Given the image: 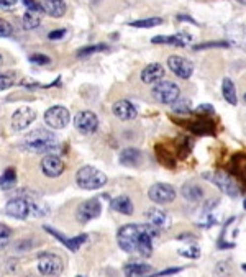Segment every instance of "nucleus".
<instances>
[{"label": "nucleus", "mask_w": 246, "mask_h": 277, "mask_svg": "<svg viewBox=\"0 0 246 277\" xmlns=\"http://www.w3.org/2000/svg\"><path fill=\"white\" fill-rule=\"evenodd\" d=\"M5 213L12 218L17 220H27L30 215V205L28 200L23 197H17L8 200L7 205H5Z\"/></svg>", "instance_id": "nucleus-14"}, {"label": "nucleus", "mask_w": 246, "mask_h": 277, "mask_svg": "<svg viewBox=\"0 0 246 277\" xmlns=\"http://www.w3.org/2000/svg\"><path fill=\"white\" fill-rule=\"evenodd\" d=\"M181 194L187 202H199L204 198V187L199 182L189 181L181 187Z\"/></svg>", "instance_id": "nucleus-22"}, {"label": "nucleus", "mask_w": 246, "mask_h": 277, "mask_svg": "<svg viewBox=\"0 0 246 277\" xmlns=\"http://www.w3.org/2000/svg\"><path fill=\"white\" fill-rule=\"evenodd\" d=\"M13 33L12 23L7 22L5 18H0V38H8Z\"/></svg>", "instance_id": "nucleus-37"}, {"label": "nucleus", "mask_w": 246, "mask_h": 277, "mask_svg": "<svg viewBox=\"0 0 246 277\" xmlns=\"http://www.w3.org/2000/svg\"><path fill=\"white\" fill-rule=\"evenodd\" d=\"M194 112H196V115H199V117H210L215 114V109H213V105H210V104H202V105H199Z\"/></svg>", "instance_id": "nucleus-39"}, {"label": "nucleus", "mask_w": 246, "mask_h": 277, "mask_svg": "<svg viewBox=\"0 0 246 277\" xmlns=\"http://www.w3.org/2000/svg\"><path fill=\"white\" fill-rule=\"evenodd\" d=\"M145 217L148 218L151 227H155L156 230H166L171 227V218H169V215L161 208H156V207L148 208L145 212Z\"/></svg>", "instance_id": "nucleus-16"}, {"label": "nucleus", "mask_w": 246, "mask_h": 277, "mask_svg": "<svg viewBox=\"0 0 246 277\" xmlns=\"http://www.w3.org/2000/svg\"><path fill=\"white\" fill-rule=\"evenodd\" d=\"M107 49H109V46H107V44H92V46H87V48L79 49L78 56H79V58H85V56L100 53V51H107Z\"/></svg>", "instance_id": "nucleus-33"}, {"label": "nucleus", "mask_w": 246, "mask_h": 277, "mask_svg": "<svg viewBox=\"0 0 246 277\" xmlns=\"http://www.w3.org/2000/svg\"><path fill=\"white\" fill-rule=\"evenodd\" d=\"M153 273H155L153 266L146 263H128L123 268L125 277H151Z\"/></svg>", "instance_id": "nucleus-20"}, {"label": "nucleus", "mask_w": 246, "mask_h": 277, "mask_svg": "<svg viewBox=\"0 0 246 277\" xmlns=\"http://www.w3.org/2000/svg\"><path fill=\"white\" fill-rule=\"evenodd\" d=\"M151 225H140V223H128L123 225L117 233V241H119V246L125 251V253H136L138 248V241H140L141 235L150 228Z\"/></svg>", "instance_id": "nucleus-2"}, {"label": "nucleus", "mask_w": 246, "mask_h": 277, "mask_svg": "<svg viewBox=\"0 0 246 277\" xmlns=\"http://www.w3.org/2000/svg\"><path fill=\"white\" fill-rule=\"evenodd\" d=\"M222 94H223V99L227 100L230 105H237L238 104L237 89H235L233 80L230 78H225L223 82H222Z\"/></svg>", "instance_id": "nucleus-26"}, {"label": "nucleus", "mask_w": 246, "mask_h": 277, "mask_svg": "<svg viewBox=\"0 0 246 277\" xmlns=\"http://www.w3.org/2000/svg\"><path fill=\"white\" fill-rule=\"evenodd\" d=\"M18 0H0V7H12Z\"/></svg>", "instance_id": "nucleus-45"}, {"label": "nucleus", "mask_w": 246, "mask_h": 277, "mask_svg": "<svg viewBox=\"0 0 246 277\" xmlns=\"http://www.w3.org/2000/svg\"><path fill=\"white\" fill-rule=\"evenodd\" d=\"M74 125L82 135H92V133H95L97 128H99V117L90 110H82L76 115Z\"/></svg>", "instance_id": "nucleus-10"}, {"label": "nucleus", "mask_w": 246, "mask_h": 277, "mask_svg": "<svg viewBox=\"0 0 246 277\" xmlns=\"http://www.w3.org/2000/svg\"><path fill=\"white\" fill-rule=\"evenodd\" d=\"M153 97H155L156 102L164 105H172L179 97H181V89H179L177 84H174L171 80H161L155 84L151 90Z\"/></svg>", "instance_id": "nucleus-5"}, {"label": "nucleus", "mask_w": 246, "mask_h": 277, "mask_svg": "<svg viewBox=\"0 0 246 277\" xmlns=\"http://www.w3.org/2000/svg\"><path fill=\"white\" fill-rule=\"evenodd\" d=\"M167 68L181 79H189L194 74V64L182 56H169Z\"/></svg>", "instance_id": "nucleus-13"}, {"label": "nucleus", "mask_w": 246, "mask_h": 277, "mask_svg": "<svg viewBox=\"0 0 246 277\" xmlns=\"http://www.w3.org/2000/svg\"><path fill=\"white\" fill-rule=\"evenodd\" d=\"M204 179H207L208 182H212L213 186H217L223 194H227L228 197H238L240 196V187L238 184L233 181L232 176H228L223 171H215V172H204Z\"/></svg>", "instance_id": "nucleus-4"}, {"label": "nucleus", "mask_w": 246, "mask_h": 277, "mask_svg": "<svg viewBox=\"0 0 246 277\" xmlns=\"http://www.w3.org/2000/svg\"><path fill=\"white\" fill-rule=\"evenodd\" d=\"M112 210H115V212H119L122 215H133L135 212V207H133V202L131 198L128 196H119L112 200L110 203Z\"/></svg>", "instance_id": "nucleus-23"}, {"label": "nucleus", "mask_w": 246, "mask_h": 277, "mask_svg": "<svg viewBox=\"0 0 246 277\" xmlns=\"http://www.w3.org/2000/svg\"><path fill=\"white\" fill-rule=\"evenodd\" d=\"M243 100H245V104H246V94L243 95Z\"/></svg>", "instance_id": "nucleus-49"}, {"label": "nucleus", "mask_w": 246, "mask_h": 277, "mask_svg": "<svg viewBox=\"0 0 246 277\" xmlns=\"http://www.w3.org/2000/svg\"><path fill=\"white\" fill-rule=\"evenodd\" d=\"M13 84H15V80H13L12 76H8V74H2V73H0V92L10 89V87H12Z\"/></svg>", "instance_id": "nucleus-41"}, {"label": "nucleus", "mask_w": 246, "mask_h": 277, "mask_svg": "<svg viewBox=\"0 0 246 277\" xmlns=\"http://www.w3.org/2000/svg\"><path fill=\"white\" fill-rule=\"evenodd\" d=\"M44 121L46 125L53 130H63L69 125L71 121V114L69 110L63 105H54L44 112Z\"/></svg>", "instance_id": "nucleus-7"}, {"label": "nucleus", "mask_w": 246, "mask_h": 277, "mask_svg": "<svg viewBox=\"0 0 246 277\" xmlns=\"http://www.w3.org/2000/svg\"><path fill=\"white\" fill-rule=\"evenodd\" d=\"M242 269H243V271H245V273H246V264H243V266H242Z\"/></svg>", "instance_id": "nucleus-47"}, {"label": "nucleus", "mask_w": 246, "mask_h": 277, "mask_svg": "<svg viewBox=\"0 0 246 277\" xmlns=\"http://www.w3.org/2000/svg\"><path fill=\"white\" fill-rule=\"evenodd\" d=\"M59 141L53 131L44 130V128H37V130L30 131L25 136V150L30 153H37V155H51L53 151L58 150Z\"/></svg>", "instance_id": "nucleus-1"}, {"label": "nucleus", "mask_w": 246, "mask_h": 277, "mask_svg": "<svg viewBox=\"0 0 246 277\" xmlns=\"http://www.w3.org/2000/svg\"><path fill=\"white\" fill-rule=\"evenodd\" d=\"M228 46H230L228 41H213V43L197 44V46H194V49L199 51V49H207V48H228Z\"/></svg>", "instance_id": "nucleus-38"}, {"label": "nucleus", "mask_w": 246, "mask_h": 277, "mask_svg": "<svg viewBox=\"0 0 246 277\" xmlns=\"http://www.w3.org/2000/svg\"><path fill=\"white\" fill-rule=\"evenodd\" d=\"M107 182L109 179L105 174L92 166H84L76 172V184L82 191H99Z\"/></svg>", "instance_id": "nucleus-3"}, {"label": "nucleus", "mask_w": 246, "mask_h": 277, "mask_svg": "<svg viewBox=\"0 0 246 277\" xmlns=\"http://www.w3.org/2000/svg\"><path fill=\"white\" fill-rule=\"evenodd\" d=\"M184 268H171V269H166V271H163V273H153L151 277H164V276H172V274H177V273H181Z\"/></svg>", "instance_id": "nucleus-44"}, {"label": "nucleus", "mask_w": 246, "mask_h": 277, "mask_svg": "<svg viewBox=\"0 0 246 277\" xmlns=\"http://www.w3.org/2000/svg\"><path fill=\"white\" fill-rule=\"evenodd\" d=\"M163 23V18L160 17H153V18H143V20H136V22H131L128 23L130 27H135V28H155L158 25Z\"/></svg>", "instance_id": "nucleus-30"}, {"label": "nucleus", "mask_w": 246, "mask_h": 277, "mask_svg": "<svg viewBox=\"0 0 246 277\" xmlns=\"http://www.w3.org/2000/svg\"><path fill=\"white\" fill-rule=\"evenodd\" d=\"M164 78V68L160 63H151L148 64L145 69L141 71V80L145 84H158Z\"/></svg>", "instance_id": "nucleus-19"}, {"label": "nucleus", "mask_w": 246, "mask_h": 277, "mask_svg": "<svg viewBox=\"0 0 246 277\" xmlns=\"http://www.w3.org/2000/svg\"><path fill=\"white\" fill-rule=\"evenodd\" d=\"M230 166H232V171L235 172V176H238L243 182H246V155H243V153L235 155L232 162H230Z\"/></svg>", "instance_id": "nucleus-24"}, {"label": "nucleus", "mask_w": 246, "mask_h": 277, "mask_svg": "<svg viewBox=\"0 0 246 277\" xmlns=\"http://www.w3.org/2000/svg\"><path fill=\"white\" fill-rule=\"evenodd\" d=\"M176 196H177L176 189H174L171 184H166V182L153 184L150 187V191H148V197L158 205H166V203L174 202Z\"/></svg>", "instance_id": "nucleus-8"}, {"label": "nucleus", "mask_w": 246, "mask_h": 277, "mask_svg": "<svg viewBox=\"0 0 246 277\" xmlns=\"http://www.w3.org/2000/svg\"><path fill=\"white\" fill-rule=\"evenodd\" d=\"M243 208L246 210V198H245V202H243Z\"/></svg>", "instance_id": "nucleus-48"}, {"label": "nucleus", "mask_w": 246, "mask_h": 277, "mask_svg": "<svg viewBox=\"0 0 246 277\" xmlns=\"http://www.w3.org/2000/svg\"><path fill=\"white\" fill-rule=\"evenodd\" d=\"M40 23H41L40 13L30 12V10H28V12L23 15V28L25 30H35V28H38Z\"/></svg>", "instance_id": "nucleus-29"}, {"label": "nucleus", "mask_w": 246, "mask_h": 277, "mask_svg": "<svg viewBox=\"0 0 246 277\" xmlns=\"http://www.w3.org/2000/svg\"><path fill=\"white\" fill-rule=\"evenodd\" d=\"M87 241V235H78V237H74V238H69V244H68V248L71 251H78L82 244H84Z\"/></svg>", "instance_id": "nucleus-36"}, {"label": "nucleus", "mask_w": 246, "mask_h": 277, "mask_svg": "<svg viewBox=\"0 0 246 277\" xmlns=\"http://www.w3.org/2000/svg\"><path fill=\"white\" fill-rule=\"evenodd\" d=\"M40 167H41V172H43L46 177L56 179L66 171V162L56 155H46L41 159Z\"/></svg>", "instance_id": "nucleus-11"}, {"label": "nucleus", "mask_w": 246, "mask_h": 277, "mask_svg": "<svg viewBox=\"0 0 246 277\" xmlns=\"http://www.w3.org/2000/svg\"><path fill=\"white\" fill-rule=\"evenodd\" d=\"M30 63H33V64H38V66H46V64H49L51 63V59L48 58L46 54H41V53H35L30 56Z\"/></svg>", "instance_id": "nucleus-40"}, {"label": "nucleus", "mask_w": 246, "mask_h": 277, "mask_svg": "<svg viewBox=\"0 0 246 277\" xmlns=\"http://www.w3.org/2000/svg\"><path fill=\"white\" fill-rule=\"evenodd\" d=\"M35 120H37V112L30 107H20L12 115V128L15 131H23L28 126H32Z\"/></svg>", "instance_id": "nucleus-12"}, {"label": "nucleus", "mask_w": 246, "mask_h": 277, "mask_svg": "<svg viewBox=\"0 0 246 277\" xmlns=\"http://www.w3.org/2000/svg\"><path fill=\"white\" fill-rule=\"evenodd\" d=\"M66 30L64 28H61V30H54V32H51L49 35H48V38L51 40V41H58V40H63L64 37H66Z\"/></svg>", "instance_id": "nucleus-43"}, {"label": "nucleus", "mask_w": 246, "mask_h": 277, "mask_svg": "<svg viewBox=\"0 0 246 277\" xmlns=\"http://www.w3.org/2000/svg\"><path fill=\"white\" fill-rule=\"evenodd\" d=\"M64 263L58 254L53 253H43L38 258V271L41 276L46 277H56L63 273Z\"/></svg>", "instance_id": "nucleus-6"}, {"label": "nucleus", "mask_w": 246, "mask_h": 277, "mask_svg": "<svg viewBox=\"0 0 246 277\" xmlns=\"http://www.w3.org/2000/svg\"><path fill=\"white\" fill-rule=\"evenodd\" d=\"M235 2H238V3H242V5H246V0H235Z\"/></svg>", "instance_id": "nucleus-46"}, {"label": "nucleus", "mask_w": 246, "mask_h": 277, "mask_svg": "<svg viewBox=\"0 0 246 277\" xmlns=\"http://www.w3.org/2000/svg\"><path fill=\"white\" fill-rule=\"evenodd\" d=\"M40 5H41V12H44L46 15H49L53 18L64 17L66 10H68L64 0H41Z\"/></svg>", "instance_id": "nucleus-17"}, {"label": "nucleus", "mask_w": 246, "mask_h": 277, "mask_svg": "<svg viewBox=\"0 0 246 277\" xmlns=\"http://www.w3.org/2000/svg\"><path fill=\"white\" fill-rule=\"evenodd\" d=\"M119 161L125 167H138L143 164V153L136 148H126L120 153Z\"/></svg>", "instance_id": "nucleus-21"}, {"label": "nucleus", "mask_w": 246, "mask_h": 277, "mask_svg": "<svg viewBox=\"0 0 246 277\" xmlns=\"http://www.w3.org/2000/svg\"><path fill=\"white\" fill-rule=\"evenodd\" d=\"M179 254L189 259H197V258H201V249H199L197 246H187V248L179 249Z\"/></svg>", "instance_id": "nucleus-35"}, {"label": "nucleus", "mask_w": 246, "mask_h": 277, "mask_svg": "<svg viewBox=\"0 0 246 277\" xmlns=\"http://www.w3.org/2000/svg\"><path fill=\"white\" fill-rule=\"evenodd\" d=\"M237 32H230V41L237 46H242V48H246V27L245 25H235L233 27Z\"/></svg>", "instance_id": "nucleus-28"}, {"label": "nucleus", "mask_w": 246, "mask_h": 277, "mask_svg": "<svg viewBox=\"0 0 246 277\" xmlns=\"http://www.w3.org/2000/svg\"><path fill=\"white\" fill-rule=\"evenodd\" d=\"M10 239H12V228L5 223H0V249L8 246Z\"/></svg>", "instance_id": "nucleus-34"}, {"label": "nucleus", "mask_w": 246, "mask_h": 277, "mask_svg": "<svg viewBox=\"0 0 246 277\" xmlns=\"http://www.w3.org/2000/svg\"><path fill=\"white\" fill-rule=\"evenodd\" d=\"M102 213V203L99 198H89L82 202L76 210V220L79 223H87L90 220L99 218Z\"/></svg>", "instance_id": "nucleus-9"}, {"label": "nucleus", "mask_w": 246, "mask_h": 277, "mask_svg": "<svg viewBox=\"0 0 246 277\" xmlns=\"http://www.w3.org/2000/svg\"><path fill=\"white\" fill-rule=\"evenodd\" d=\"M232 273H233V268H232V263H230V261H220L213 269L215 277H230Z\"/></svg>", "instance_id": "nucleus-31"}, {"label": "nucleus", "mask_w": 246, "mask_h": 277, "mask_svg": "<svg viewBox=\"0 0 246 277\" xmlns=\"http://www.w3.org/2000/svg\"><path fill=\"white\" fill-rule=\"evenodd\" d=\"M191 102L189 100H176L172 104V112L177 115H182V117H187L189 114H191Z\"/></svg>", "instance_id": "nucleus-32"}, {"label": "nucleus", "mask_w": 246, "mask_h": 277, "mask_svg": "<svg viewBox=\"0 0 246 277\" xmlns=\"http://www.w3.org/2000/svg\"><path fill=\"white\" fill-rule=\"evenodd\" d=\"M0 63H2V56H0Z\"/></svg>", "instance_id": "nucleus-50"}, {"label": "nucleus", "mask_w": 246, "mask_h": 277, "mask_svg": "<svg viewBox=\"0 0 246 277\" xmlns=\"http://www.w3.org/2000/svg\"><path fill=\"white\" fill-rule=\"evenodd\" d=\"M112 112H114V115L119 120H122V121L135 120L136 117H138L136 107L133 105L130 100H119V102H115L114 107H112Z\"/></svg>", "instance_id": "nucleus-15"}, {"label": "nucleus", "mask_w": 246, "mask_h": 277, "mask_svg": "<svg viewBox=\"0 0 246 277\" xmlns=\"http://www.w3.org/2000/svg\"><path fill=\"white\" fill-rule=\"evenodd\" d=\"M189 128L197 135H213L215 133V125L210 120H205V117H201V120L191 123Z\"/></svg>", "instance_id": "nucleus-25"}, {"label": "nucleus", "mask_w": 246, "mask_h": 277, "mask_svg": "<svg viewBox=\"0 0 246 277\" xmlns=\"http://www.w3.org/2000/svg\"><path fill=\"white\" fill-rule=\"evenodd\" d=\"M192 37L186 33H179V35H160V37H155L151 40L153 44H172V46H187L191 43Z\"/></svg>", "instance_id": "nucleus-18"}, {"label": "nucleus", "mask_w": 246, "mask_h": 277, "mask_svg": "<svg viewBox=\"0 0 246 277\" xmlns=\"http://www.w3.org/2000/svg\"><path fill=\"white\" fill-rule=\"evenodd\" d=\"M15 184H17V171L15 167H7L3 171V174L0 176V187L2 189H12Z\"/></svg>", "instance_id": "nucleus-27"}, {"label": "nucleus", "mask_w": 246, "mask_h": 277, "mask_svg": "<svg viewBox=\"0 0 246 277\" xmlns=\"http://www.w3.org/2000/svg\"><path fill=\"white\" fill-rule=\"evenodd\" d=\"M25 7H27L30 12H37V13H41V5L37 0H23Z\"/></svg>", "instance_id": "nucleus-42"}]
</instances>
